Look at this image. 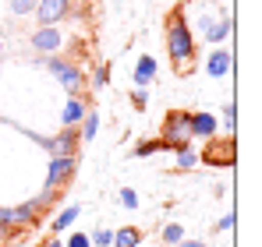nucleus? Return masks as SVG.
Listing matches in <instances>:
<instances>
[{
    "instance_id": "1",
    "label": "nucleus",
    "mask_w": 262,
    "mask_h": 247,
    "mask_svg": "<svg viewBox=\"0 0 262 247\" xmlns=\"http://www.w3.org/2000/svg\"><path fill=\"white\" fill-rule=\"evenodd\" d=\"M167 50H170V60H174L177 71H184V64L195 57V39H191V29L184 25L181 11H174L167 21Z\"/></svg>"
},
{
    "instance_id": "2",
    "label": "nucleus",
    "mask_w": 262,
    "mask_h": 247,
    "mask_svg": "<svg viewBox=\"0 0 262 247\" xmlns=\"http://www.w3.org/2000/svg\"><path fill=\"white\" fill-rule=\"evenodd\" d=\"M188 117L191 113H181V110H174V113H167V120H163V149H188V141H191V131H188Z\"/></svg>"
},
{
    "instance_id": "3",
    "label": "nucleus",
    "mask_w": 262,
    "mask_h": 247,
    "mask_svg": "<svg viewBox=\"0 0 262 247\" xmlns=\"http://www.w3.org/2000/svg\"><path fill=\"white\" fill-rule=\"evenodd\" d=\"M46 64H50V71H53V75L60 78V85H64V88L71 92V99H75V95L82 92L85 78H82V71H78L75 64H68V60H46Z\"/></svg>"
},
{
    "instance_id": "4",
    "label": "nucleus",
    "mask_w": 262,
    "mask_h": 247,
    "mask_svg": "<svg viewBox=\"0 0 262 247\" xmlns=\"http://www.w3.org/2000/svg\"><path fill=\"white\" fill-rule=\"evenodd\" d=\"M43 145H46V152H50V159H75V152H78V134H75V131H64V134H57V138H46Z\"/></svg>"
},
{
    "instance_id": "5",
    "label": "nucleus",
    "mask_w": 262,
    "mask_h": 247,
    "mask_svg": "<svg viewBox=\"0 0 262 247\" xmlns=\"http://www.w3.org/2000/svg\"><path fill=\"white\" fill-rule=\"evenodd\" d=\"M78 159H50V173H46V191H60L71 177H75Z\"/></svg>"
},
{
    "instance_id": "6",
    "label": "nucleus",
    "mask_w": 262,
    "mask_h": 247,
    "mask_svg": "<svg viewBox=\"0 0 262 247\" xmlns=\"http://www.w3.org/2000/svg\"><path fill=\"white\" fill-rule=\"evenodd\" d=\"M209 166H234L237 159V149H234V138H223V141H213L209 149H206V156H202Z\"/></svg>"
},
{
    "instance_id": "7",
    "label": "nucleus",
    "mask_w": 262,
    "mask_h": 247,
    "mask_svg": "<svg viewBox=\"0 0 262 247\" xmlns=\"http://www.w3.org/2000/svg\"><path fill=\"white\" fill-rule=\"evenodd\" d=\"M36 14H39L43 29H50L53 21H60V18L68 14V0H39V4H36Z\"/></svg>"
},
{
    "instance_id": "8",
    "label": "nucleus",
    "mask_w": 262,
    "mask_h": 247,
    "mask_svg": "<svg viewBox=\"0 0 262 247\" xmlns=\"http://www.w3.org/2000/svg\"><path fill=\"white\" fill-rule=\"evenodd\" d=\"M188 131H191V138H209V134L216 131V117H209V113H191V117H188Z\"/></svg>"
},
{
    "instance_id": "9",
    "label": "nucleus",
    "mask_w": 262,
    "mask_h": 247,
    "mask_svg": "<svg viewBox=\"0 0 262 247\" xmlns=\"http://www.w3.org/2000/svg\"><path fill=\"white\" fill-rule=\"evenodd\" d=\"M32 46H36V50H57V46H60V32H57V29H43V32L32 36Z\"/></svg>"
},
{
    "instance_id": "10",
    "label": "nucleus",
    "mask_w": 262,
    "mask_h": 247,
    "mask_svg": "<svg viewBox=\"0 0 262 247\" xmlns=\"http://www.w3.org/2000/svg\"><path fill=\"white\" fill-rule=\"evenodd\" d=\"M82 117H85V103H82V99H71V103L64 106V127L71 131V127L82 120Z\"/></svg>"
},
{
    "instance_id": "11",
    "label": "nucleus",
    "mask_w": 262,
    "mask_h": 247,
    "mask_svg": "<svg viewBox=\"0 0 262 247\" xmlns=\"http://www.w3.org/2000/svg\"><path fill=\"white\" fill-rule=\"evenodd\" d=\"M152 75H156V60H152V57H142V60H138V67H135V82H138V85H149Z\"/></svg>"
},
{
    "instance_id": "12",
    "label": "nucleus",
    "mask_w": 262,
    "mask_h": 247,
    "mask_svg": "<svg viewBox=\"0 0 262 247\" xmlns=\"http://www.w3.org/2000/svg\"><path fill=\"white\" fill-rule=\"evenodd\" d=\"M138 240H142V233H138L135 226H124V230L114 233V247H135Z\"/></svg>"
},
{
    "instance_id": "13",
    "label": "nucleus",
    "mask_w": 262,
    "mask_h": 247,
    "mask_svg": "<svg viewBox=\"0 0 262 247\" xmlns=\"http://www.w3.org/2000/svg\"><path fill=\"white\" fill-rule=\"evenodd\" d=\"M227 71H230V53H223V50H220V53L209 57V75L220 78V75H227Z\"/></svg>"
},
{
    "instance_id": "14",
    "label": "nucleus",
    "mask_w": 262,
    "mask_h": 247,
    "mask_svg": "<svg viewBox=\"0 0 262 247\" xmlns=\"http://www.w3.org/2000/svg\"><path fill=\"white\" fill-rule=\"evenodd\" d=\"M78 212H82V208H78V205L64 208V212H60V215H57V223H53V230H50V233H60V230H68V226H71V223H75V219H78Z\"/></svg>"
},
{
    "instance_id": "15",
    "label": "nucleus",
    "mask_w": 262,
    "mask_h": 247,
    "mask_svg": "<svg viewBox=\"0 0 262 247\" xmlns=\"http://www.w3.org/2000/svg\"><path fill=\"white\" fill-rule=\"evenodd\" d=\"M82 120H85V124H82V138H85V141H89V138H96V127H99V117H96V113H85Z\"/></svg>"
},
{
    "instance_id": "16",
    "label": "nucleus",
    "mask_w": 262,
    "mask_h": 247,
    "mask_svg": "<svg viewBox=\"0 0 262 247\" xmlns=\"http://www.w3.org/2000/svg\"><path fill=\"white\" fill-rule=\"evenodd\" d=\"M163 240H167V244H181V240H184V226L170 223V226L163 230Z\"/></svg>"
},
{
    "instance_id": "17",
    "label": "nucleus",
    "mask_w": 262,
    "mask_h": 247,
    "mask_svg": "<svg viewBox=\"0 0 262 247\" xmlns=\"http://www.w3.org/2000/svg\"><path fill=\"white\" fill-rule=\"evenodd\" d=\"M89 244H96V247H110V244H114V233H110V230H96V233L89 237Z\"/></svg>"
},
{
    "instance_id": "18",
    "label": "nucleus",
    "mask_w": 262,
    "mask_h": 247,
    "mask_svg": "<svg viewBox=\"0 0 262 247\" xmlns=\"http://www.w3.org/2000/svg\"><path fill=\"white\" fill-rule=\"evenodd\" d=\"M195 163H199V156L191 149H177V166L181 169H188V166H195Z\"/></svg>"
},
{
    "instance_id": "19",
    "label": "nucleus",
    "mask_w": 262,
    "mask_h": 247,
    "mask_svg": "<svg viewBox=\"0 0 262 247\" xmlns=\"http://www.w3.org/2000/svg\"><path fill=\"white\" fill-rule=\"evenodd\" d=\"M206 29H209L206 36H209L213 42H220L223 36H227V32H230V21H223V25H209V21H206Z\"/></svg>"
},
{
    "instance_id": "20",
    "label": "nucleus",
    "mask_w": 262,
    "mask_h": 247,
    "mask_svg": "<svg viewBox=\"0 0 262 247\" xmlns=\"http://www.w3.org/2000/svg\"><path fill=\"white\" fill-rule=\"evenodd\" d=\"M160 149H163V141H160V138H156V141H142V145L135 149V156H152V152H160Z\"/></svg>"
},
{
    "instance_id": "21",
    "label": "nucleus",
    "mask_w": 262,
    "mask_h": 247,
    "mask_svg": "<svg viewBox=\"0 0 262 247\" xmlns=\"http://www.w3.org/2000/svg\"><path fill=\"white\" fill-rule=\"evenodd\" d=\"M11 11L14 14H29V11H36V0H11Z\"/></svg>"
},
{
    "instance_id": "22",
    "label": "nucleus",
    "mask_w": 262,
    "mask_h": 247,
    "mask_svg": "<svg viewBox=\"0 0 262 247\" xmlns=\"http://www.w3.org/2000/svg\"><path fill=\"white\" fill-rule=\"evenodd\" d=\"M106 78H110V67H106V64H99V67H96V75H92V85L99 88V85H106Z\"/></svg>"
},
{
    "instance_id": "23",
    "label": "nucleus",
    "mask_w": 262,
    "mask_h": 247,
    "mask_svg": "<svg viewBox=\"0 0 262 247\" xmlns=\"http://www.w3.org/2000/svg\"><path fill=\"white\" fill-rule=\"evenodd\" d=\"M121 205H124V208H135V205H138V194H135L131 187H124V191H121Z\"/></svg>"
},
{
    "instance_id": "24",
    "label": "nucleus",
    "mask_w": 262,
    "mask_h": 247,
    "mask_svg": "<svg viewBox=\"0 0 262 247\" xmlns=\"http://www.w3.org/2000/svg\"><path fill=\"white\" fill-rule=\"evenodd\" d=\"M68 247H92V244H89V237H85V233H75V237L68 240Z\"/></svg>"
},
{
    "instance_id": "25",
    "label": "nucleus",
    "mask_w": 262,
    "mask_h": 247,
    "mask_svg": "<svg viewBox=\"0 0 262 247\" xmlns=\"http://www.w3.org/2000/svg\"><path fill=\"white\" fill-rule=\"evenodd\" d=\"M230 226H234V212H227V215L220 219V230H230Z\"/></svg>"
},
{
    "instance_id": "26",
    "label": "nucleus",
    "mask_w": 262,
    "mask_h": 247,
    "mask_svg": "<svg viewBox=\"0 0 262 247\" xmlns=\"http://www.w3.org/2000/svg\"><path fill=\"white\" fill-rule=\"evenodd\" d=\"M131 99H135V106H138V110H142V106H145V92H142V88H138V92H135V95H131Z\"/></svg>"
},
{
    "instance_id": "27",
    "label": "nucleus",
    "mask_w": 262,
    "mask_h": 247,
    "mask_svg": "<svg viewBox=\"0 0 262 247\" xmlns=\"http://www.w3.org/2000/svg\"><path fill=\"white\" fill-rule=\"evenodd\" d=\"M223 120H227V127H234V106H227V110H223Z\"/></svg>"
},
{
    "instance_id": "28",
    "label": "nucleus",
    "mask_w": 262,
    "mask_h": 247,
    "mask_svg": "<svg viewBox=\"0 0 262 247\" xmlns=\"http://www.w3.org/2000/svg\"><path fill=\"white\" fill-rule=\"evenodd\" d=\"M174 247H202L199 240H181V244H174Z\"/></svg>"
},
{
    "instance_id": "29",
    "label": "nucleus",
    "mask_w": 262,
    "mask_h": 247,
    "mask_svg": "<svg viewBox=\"0 0 262 247\" xmlns=\"http://www.w3.org/2000/svg\"><path fill=\"white\" fill-rule=\"evenodd\" d=\"M39 247H60V240H46V244H39Z\"/></svg>"
},
{
    "instance_id": "30",
    "label": "nucleus",
    "mask_w": 262,
    "mask_h": 247,
    "mask_svg": "<svg viewBox=\"0 0 262 247\" xmlns=\"http://www.w3.org/2000/svg\"><path fill=\"white\" fill-rule=\"evenodd\" d=\"M4 237H11V230H7V226H0V240H4Z\"/></svg>"
}]
</instances>
